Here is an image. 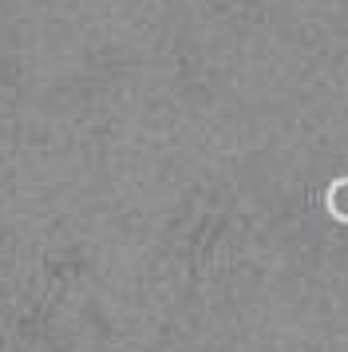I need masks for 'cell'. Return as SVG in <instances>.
I'll use <instances>...</instances> for the list:
<instances>
[{
  "label": "cell",
  "instance_id": "6da1fadb",
  "mask_svg": "<svg viewBox=\"0 0 348 352\" xmlns=\"http://www.w3.org/2000/svg\"><path fill=\"white\" fill-rule=\"evenodd\" d=\"M325 214L336 226H348V175L332 178L329 186H325Z\"/></svg>",
  "mask_w": 348,
  "mask_h": 352
}]
</instances>
